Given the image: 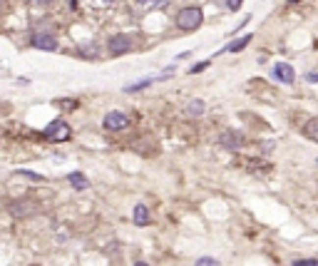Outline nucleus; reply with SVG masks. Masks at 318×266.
Segmentation results:
<instances>
[{
  "mask_svg": "<svg viewBox=\"0 0 318 266\" xmlns=\"http://www.w3.org/2000/svg\"><path fill=\"white\" fill-rule=\"evenodd\" d=\"M202 20H204V15H202V10L199 8H182L179 13H177V25L182 27V30H196L199 25H202Z\"/></svg>",
  "mask_w": 318,
  "mask_h": 266,
  "instance_id": "obj_1",
  "label": "nucleus"
},
{
  "mask_svg": "<svg viewBox=\"0 0 318 266\" xmlns=\"http://www.w3.org/2000/svg\"><path fill=\"white\" fill-rule=\"evenodd\" d=\"M102 125L109 132H119V130H127L130 127V117L125 115V112H119V109H112V112H107V115H105Z\"/></svg>",
  "mask_w": 318,
  "mask_h": 266,
  "instance_id": "obj_2",
  "label": "nucleus"
},
{
  "mask_svg": "<svg viewBox=\"0 0 318 266\" xmlns=\"http://www.w3.org/2000/svg\"><path fill=\"white\" fill-rule=\"evenodd\" d=\"M70 134H72V130H70V125L62 122V120H55V122H50V125L45 127V137H48L50 142H65V139H70Z\"/></svg>",
  "mask_w": 318,
  "mask_h": 266,
  "instance_id": "obj_3",
  "label": "nucleus"
},
{
  "mask_svg": "<svg viewBox=\"0 0 318 266\" xmlns=\"http://www.w3.org/2000/svg\"><path fill=\"white\" fill-rule=\"evenodd\" d=\"M132 37L130 35H112L109 40H107V50H109V55H125V53H130L132 50Z\"/></svg>",
  "mask_w": 318,
  "mask_h": 266,
  "instance_id": "obj_4",
  "label": "nucleus"
},
{
  "mask_svg": "<svg viewBox=\"0 0 318 266\" xmlns=\"http://www.w3.org/2000/svg\"><path fill=\"white\" fill-rule=\"evenodd\" d=\"M30 45L37 48V50L53 53V50H57V37L50 35V32H35V35L30 37Z\"/></svg>",
  "mask_w": 318,
  "mask_h": 266,
  "instance_id": "obj_5",
  "label": "nucleus"
},
{
  "mask_svg": "<svg viewBox=\"0 0 318 266\" xmlns=\"http://www.w3.org/2000/svg\"><path fill=\"white\" fill-rule=\"evenodd\" d=\"M273 78H276L278 82H284V85H293L296 72H293V67H291L289 62H276V65H273Z\"/></svg>",
  "mask_w": 318,
  "mask_h": 266,
  "instance_id": "obj_6",
  "label": "nucleus"
},
{
  "mask_svg": "<svg viewBox=\"0 0 318 266\" xmlns=\"http://www.w3.org/2000/svg\"><path fill=\"white\" fill-rule=\"evenodd\" d=\"M8 212H10V216H15V219H25V216H30V214L37 212V204H32V202H27V199H20V202L10 204Z\"/></svg>",
  "mask_w": 318,
  "mask_h": 266,
  "instance_id": "obj_7",
  "label": "nucleus"
},
{
  "mask_svg": "<svg viewBox=\"0 0 318 266\" xmlns=\"http://www.w3.org/2000/svg\"><path fill=\"white\" fill-rule=\"evenodd\" d=\"M219 142L226 147V149H238L244 144V134L241 132H236V130H224L219 134Z\"/></svg>",
  "mask_w": 318,
  "mask_h": 266,
  "instance_id": "obj_8",
  "label": "nucleus"
},
{
  "mask_svg": "<svg viewBox=\"0 0 318 266\" xmlns=\"http://www.w3.org/2000/svg\"><path fill=\"white\" fill-rule=\"evenodd\" d=\"M67 182L72 184V189H80V192H82V189H87V186H90V182H87V177H85L82 172H72V174L67 177Z\"/></svg>",
  "mask_w": 318,
  "mask_h": 266,
  "instance_id": "obj_9",
  "label": "nucleus"
},
{
  "mask_svg": "<svg viewBox=\"0 0 318 266\" xmlns=\"http://www.w3.org/2000/svg\"><path fill=\"white\" fill-rule=\"evenodd\" d=\"M132 216H134V224H137V226L149 224V212H147V207H144V204H137V207H134V212H132Z\"/></svg>",
  "mask_w": 318,
  "mask_h": 266,
  "instance_id": "obj_10",
  "label": "nucleus"
},
{
  "mask_svg": "<svg viewBox=\"0 0 318 266\" xmlns=\"http://www.w3.org/2000/svg\"><path fill=\"white\" fill-rule=\"evenodd\" d=\"M303 134H306L308 139L318 142V117H313V120H308V122H306V127H303Z\"/></svg>",
  "mask_w": 318,
  "mask_h": 266,
  "instance_id": "obj_11",
  "label": "nucleus"
},
{
  "mask_svg": "<svg viewBox=\"0 0 318 266\" xmlns=\"http://www.w3.org/2000/svg\"><path fill=\"white\" fill-rule=\"evenodd\" d=\"M249 43H251V35H244V37H238L236 43H231V45H229L226 50H229V53H236V50H244V48H246Z\"/></svg>",
  "mask_w": 318,
  "mask_h": 266,
  "instance_id": "obj_12",
  "label": "nucleus"
},
{
  "mask_svg": "<svg viewBox=\"0 0 318 266\" xmlns=\"http://www.w3.org/2000/svg\"><path fill=\"white\" fill-rule=\"evenodd\" d=\"M186 109H189V115H191V117L202 115V112H204V100H191Z\"/></svg>",
  "mask_w": 318,
  "mask_h": 266,
  "instance_id": "obj_13",
  "label": "nucleus"
},
{
  "mask_svg": "<svg viewBox=\"0 0 318 266\" xmlns=\"http://www.w3.org/2000/svg\"><path fill=\"white\" fill-rule=\"evenodd\" d=\"M154 80H157V78H147V80H142V82H137V85H130V87H125V92H137V90H144V87H149Z\"/></svg>",
  "mask_w": 318,
  "mask_h": 266,
  "instance_id": "obj_14",
  "label": "nucleus"
},
{
  "mask_svg": "<svg viewBox=\"0 0 318 266\" xmlns=\"http://www.w3.org/2000/svg\"><path fill=\"white\" fill-rule=\"evenodd\" d=\"M194 266H219V261H216L214 256H202V259H199Z\"/></svg>",
  "mask_w": 318,
  "mask_h": 266,
  "instance_id": "obj_15",
  "label": "nucleus"
},
{
  "mask_svg": "<svg viewBox=\"0 0 318 266\" xmlns=\"http://www.w3.org/2000/svg\"><path fill=\"white\" fill-rule=\"evenodd\" d=\"M18 174H23V177H27V179H35V182H43V174H35V172H27V169H20Z\"/></svg>",
  "mask_w": 318,
  "mask_h": 266,
  "instance_id": "obj_16",
  "label": "nucleus"
},
{
  "mask_svg": "<svg viewBox=\"0 0 318 266\" xmlns=\"http://www.w3.org/2000/svg\"><path fill=\"white\" fill-rule=\"evenodd\" d=\"M293 266H318V261L316 259H298V261H293Z\"/></svg>",
  "mask_w": 318,
  "mask_h": 266,
  "instance_id": "obj_17",
  "label": "nucleus"
},
{
  "mask_svg": "<svg viewBox=\"0 0 318 266\" xmlns=\"http://www.w3.org/2000/svg\"><path fill=\"white\" fill-rule=\"evenodd\" d=\"M238 5H241V0H226V8L229 10H238Z\"/></svg>",
  "mask_w": 318,
  "mask_h": 266,
  "instance_id": "obj_18",
  "label": "nucleus"
},
{
  "mask_svg": "<svg viewBox=\"0 0 318 266\" xmlns=\"http://www.w3.org/2000/svg\"><path fill=\"white\" fill-rule=\"evenodd\" d=\"M139 3H142V5H164L167 0H139Z\"/></svg>",
  "mask_w": 318,
  "mask_h": 266,
  "instance_id": "obj_19",
  "label": "nucleus"
},
{
  "mask_svg": "<svg viewBox=\"0 0 318 266\" xmlns=\"http://www.w3.org/2000/svg\"><path fill=\"white\" fill-rule=\"evenodd\" d=\"M306 80H308V82H318V75H316V72H308Z\"/></svg>",
  "mask_w": 318,
  "mask_h": 266,
  "instance_id": "obj_20",
  "label": "nucleus"
},
{
  "mask_svg": "<svg viewBox=\"0 0 318 266\" xmlns=\"http://www.w3.org/2000/svg\"><path fill=\"white\" fill-rule=\"evenodd\" d=\"M100 5H109V3H114V0H97Z\"/></svg>",
  "mask_w": 318,
  "mask_h": 266,
  "instance_id": "obj_21",
  "label": "nucleus"
},
{
  "mask_svg": "<svg viewBox=\"0 0 318 266\" xmlns=\"http://www.w3.org/2000/svg\"><path fill=\"white\" fill-rule=\"evenodd\" d=\"M30 3H48V0H30Z\"/></svg>",
  "mask_w": 318,
  "mask_h": 266,
  "instance_id": "obj_22",
  "label": "nucleus"
},
{
  "mask_svg": "<svg viewBox=\"0 0 318 266\" xmlns=\"http://www.w3.org/2000/svg\"><path fill=\"white\" fill-rule=\"evenodd\" d=\"M134 266H147V264H144V261H137V264H134Z\"/></svg>",
  "mask_w": 318,
  "mask_h": 266,
  "instance_id": "obj_23",
  "label": "nucleus"
},
{
  "mask_svg": "<svg viewBox=\"0 0 318 266\" xmlns=\"http://www.w3.org/2000/svg\"><path fill=\"white\" fill-rule=\"evenodd\" d=\"M0 15H3V0H0Z\"/></svg>",
  "mask_w": 318,
  "mask_h": 266,
  "instance_id": "obj_24",
  "label": "nucleus"
},
{
  "mask_svg": "<svg viewBox=\"0 0 318 266\" xmlns=\"http://www.w3.org/2000/svg\"><path fill=\"white\" fill-rule=\"evenodd\" d=\"M316 162H318V160H316Z\"/></svg>",
  "mask_w": 318,
  "mask_h": 266,
  "instance_id": "obj_25",
  "label": "nucleus"
}]
</instances>
